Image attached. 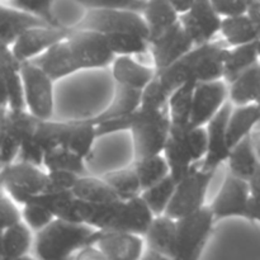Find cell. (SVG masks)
I'll list each match as a JSON object with an SVG mask.
<instances>
[{"label":"cell","instance_id":"cell-33","mask_svg":"<svg viewBox=\"0 0 260 260\" xmlns=\"http://www.w3.org/2000/svg\"><path fill=\"white\" fill-rule=\"evenodd\" d=\"M96 139L98 135L95 127L86 123L84 118L73 119L68 121V132H66L63 147L88 161L90 159Z\"/></svg>","mask_w":260,"mask_h":260},{"label":"cell","instance_id":"cell-20","mask_svg":"<svg viewBox=\"0 0 260 260\" xmlns=\"http://www.w3.org/2000/svg\"><path fill=\"white\" fill-rule=\"evenodd\" d=\"M155 215L151 212L141 197L122 202L119 212L117 215L113 231L134 234L144 238L154 221Z\"/></svg>","mask_w":260,"mask_h":260},{"label":"cell","instance_id":"cell-26","mask_svg":"<svg viewBox=\"0 0 260 260\" xmlns=\"http://www.w3.org/2000/svg\"><path fill=\"white\" fill-rule=\"evenodd\" d=\"M122 201L109 205H96V203L76 202V213L79 222L95 231L112 230L117 215L121 208Z\"/></svg>","mask_w":260,"mask_h":260},{"label":"cell","instance_id":"cell-42","mask_svg":"<svg viewBox=\"0 0 260 260\" xmlns=\"http://www.w3.org/2000/svg\"><path fill=\"white\" fill-rule=\"evenodd\" d=\"M12 7L37 18L45 24L50 27L65 28L61 25L60 20L57 19V15L55 14V3L52 2H41V0H14V2H8Z\"/></svg>","mask_w":260,"mask_h":260},{"label":"cell","instance_id":"cell-51","mask_svg":"<svg viewBox=\"0 0 260 260\" xmlns=\"http://www.w3.org/2000/svg\"><path fill=\"white\" fill-rule=\"evenodd\" d=\"M246 220L250 221V222L260 223V198L251 197L250 203H249Z\"/></svg>","mask_w":260,"mask_h":260},{"label":"cell","instance_id":"cell-28","mask_svg":"<svg viewBox=\"0 0 260 260\" xmlns=\"http://www.w3.org/2000/svg\"><path fill=\"white\" fill-rule=\"evenodd\" d=\"M260 122V107L250 104L245 107H234L228 122V142L230 149L251 136L254 127Z\"/></svg>","mask_w":260,"mask_h":260},{"label":"cell","instance_id":"cell-59","mask_svg":"<svg viewBox=\"0 0 260 260\" xmlns=\"http://www.w3.org/2000/svg\"><path fill=\"white\" fill-rule=\"evenodd\" d=\"M9 260H37L35 258V255H30V254H28V255H24V256H19V258H15V259H9Z\"/></svg>","mask_w":260,"mask_h":260},{"label":"cell","instance_id":"cell-24","mask_svg":"<svg viewBox=\"0 0 260 260\" xmlns=\"http://www.w3.org/2000/svg\"><path fill=\"white\" fill-rule=\"evenodd\" d=\"M38 25L47 24L12 7L9 3H0V41L7 43L8 46L12 47L23 32Z\"/></svg>","mask_w":260,"mask_h":260},{"label":"cell","instance_id":"cell-29","mask_svg":"<svg viewBox=\"0 0 260 260\" xmlns=\"http://www.w3.org/2000/svg\"><path fill=\"white\" fill-rule=\"evenodd\" d=\"M35 244V234L23 222L12 226L0 235V260H9L29 254Z\"/></svg>","mask_w":260,"mask_h":260},{"label":"cell","instance_id":"cell-55","mask_svg":"<svg viewBox=\"0 0 260 260\" xmlns=\"http://www.w3.org/2000/svg\"><path fill=\"white\" fill-rule=\"evenodd\" d=\"M249 184H250V189H251V194H253V197L260 198V165L258 170H256L255 175L253 177V179L249 182Z\"/></svg>","mask_w":260,"mask_h":260},{"label":"cell","instance_id":"cell-52","mask_svg":"<svg viewBox=\"0 0 260 260\" xmlns=\"http://www.w3.org/2000/svg\"><path fill=\"white\" fill-rule=\"evenodd\" d=\"M170 3H172L173 8H174V10L177 12V14L179 15V17H182V15L187 14V13L192 9L194 0H172Z\"/></svg>","mask_w":260,"mask_h":260},{"label":"cell","instance_id":"cell-32","mask_svg":"<svg viewBox=\"0 0 260 260\" xmlns=\"http://www.w3.org/2000/svg\"><path fill=\"white\" fill-rule=\"evenodd\" d=\"M220 33L229 48L240 47L260 41L258 28L248 14L222 19Z\"/></svg>","mask_w":260,"mask_h":260},{"label":"cell","instance_id":"cell-53","mask_svg":"<svg viewBox=\"0 0 260 260\" xmlns=\"http://www.w3.org/2000/svg\"><path fill=\"white\" fill-rule=\"evenodd\" d=\"M0 111H8L7 80L2 73H0Z\"/></svg>","mask_w":260,"mask_h":260},{"label":"cell","instance_id":"cell-49","mask_svg":"<svg viewBox=\"0 0 260 260\" xmlns=\"http://www.w3.org/2000/svg\"><path fill=\"white\" fill-rule=\"evenodd\" d=\"M22 63L17 60L12 47L0 41V73L4 76L20 73Z\"/></svg>","mask_w":260,"mask_h":260},{"label":"cell","instance_id":"cell-36","mask_svg":"<svg viewBox=\"0 0 260 260\" xmlns=\"http://www.w3.org/2000/svg\"><path fill=\"white\" fill-rule=\"evenodd\" d=\"M196 85V83L185 84L177 89L170 96L168 102V112L172 122V129L185 131L189 127Z\"/></svg>","mask_w":260,"mask_h":260},{"label":"cell","instance_id":"cell-3","mask_svg":"<svg viewBox=\"0 0 260 260\" xmlns=\"http://www.w3.org/2000/svg\"><path fill=\"white\" fill-rule=\"evenodd\" d=\"M74 29L93 30L104 36L131 33L149 40V30L142 14L126 9L88 8Z\"/></svg>","mask_w":260,"mask_h":260},{"label":"cell","instance_id":"cell-9","mask_svg":"<svg viewBox=\"0 0 260 260\" xmlns=\"http://www.w3.org/2000/svg\"><path fill=\"white\" fill-rule=\"evenodd\" d=\"M228 53V46L220 42H211L194 47L182 60L192 81L196 84L212 83L223 80Z\"/></svg>","mask_w":260,"mask_h":260},{"label":"cell","instance_id":"cell-15","mask_svg":"<svg viewBox=\"0 0 260 260\" xmlns=\"http://www.w3.org/2000/svg\"><path fill=\"white\" fill-rule=\"evenodd\" d=\"M90 245H95L107 260H141L145 254L144 238L122 231H94Z\"/></svg>","mask_w":260,"mask_h":260},{"label":"cell","instance_id":"cell-16","mask_svg":"<svg viewBox=\"0 0 260 260\" xmlns=\"http://www.w3.org/2000/svg\"><path fill=\"white\" fill-rule=\"evenodd\" d=\"M193 48L194 45L180 23H178L159 38L150 42V53L154 61V69L159 73L170 68L187 56Z\"/></svg>","mask_w":260,"mask_h":260},{"label":"cell","instance_id":"cell-11","mask_svg":"<svg viewBox=\"0 0 260 260\" xmlns=\"http://www.w3.org/2000/svg\"><path fill=\"white\" fill-rule=\"evenodd\" d=\"M38 119L27 111H8L0 136V159L4 167L17 161L23 144L32 136Z\"/></svg>","mask_w":260,"mask_h":260},{"label":"cell","instance_id":"cell-47","mask_svg":"<svg viewBox=\"0 0 260 260\" xmlns=\"http://www.w3.org/2000/svg\"><path fill=\"white\" fill-rule=\"evenodd\" d=\"M213 8L222 19L225 18L240 17L248 14L250 2H239V0H213Z\"/></svg>","mask_w":260,"mask_h":260},{"label":"cell","instance_id":"cell-18","mask_svg":"<svg viewBox=\"0 0 260 260\" xmlns=\"http://www.w3.org/2000/svg\"><path fill=\"white\" fill-rule=\"evenodd\" d=\"M30 62L40 68L53 83L80 71L75 56L66 40L56 43L43 55Z\"/></svg>","mask_w":260,"mask_h":260},{"label":"cell","instance_id":"cell-46","mask_svg":"<svg viewBox=\"0 0 260 260\" xmlns=\"http://www.w3.org/2000/svg\"><path fill=\"white\" fill-rule=\"evenodd\" d=\"M19 222H22V212L19 206L5 193H2L0 194V235Z\"/></svg>","mask_w":260,"mask_h":260},{"label":"cell","instance_id":"cell-43","mask_svg":"<svg viewBox=\"0 0 260 260\" xmlns=\"http://www.w3.org/2000/svg\"><path fill=\"white\" fill-rule=\"evenodd\" d=\"M20 212H22V222L25 223L27 228L35 235L40 231L45 230L50 223H52L56 220L55 216L47 208H45L35 201H30V202L22 206Z\"/></svg>","mask_w":260,"mask_h":260},{"label":"cell","instance_id":"cell-7","mask_svg":"<svg viewBox=\"0 0 260 260\" xmlns=\"http://www.w3.org/2000/svg\"><path fill=\"white\" fill-rule=\"evenodd\" d=\"M20 76L24 90L25 111L38 121H52L55 112V83L32 62L22 63Z\"/></svg>","mask_w":260,"mask_h":260},{"label":"cell","instance_id":"cell-22","mask_svg":"<svg viewBox=\"0 0 260 260\" xmlns=\"http://www.w3.org/2000/svg\"><path fill=\"white\" fill-rule=\"evenodd\" d=\"M141 107V91L116 86L114 96L109 106L96 116L84 118L86 123L96 127L104 122L116 121L135 113Z\"/></svg>","mask_w":260,"mask_h":260},{"label":"cell","instance_id":"cell-25","mask_svg":"<svg viewBox=\"0 0 260 260\" xmlns=\"http://www.w3.org/2000/svg\"><path fill=\"white\" fill-rule=\"evenodd\" d=\"M142 17L149 30V42H152L179 23V15L167 0H150L145 4Z\"/></svg>","mask_w":260,"mask_h":260},{"label":"cell","instance_id":"cell-35","mask_svg":"<svg viewBox=\"0 0 260 260\" xmlns=\"http://www.w3.org/2000/svg\"><path fill=\"white\" fill-rule=\"evenodd\" d=\"M42 167L47 173H70L78 177L89 175L86 160L63 146L48 150L43 156Z\"/></svg>","mask_w":260,"mask_h":260},{"label":"cell","instance_id":"cell-4","mask_svg":"<svg viewBox=\"0 0 260 260\" xmlns=\"http://www.w3.org/2000/svg\"><path fill=\"white\" fill-rule=\"evenodd\" d=\"M210 206L177 221L174 260H200L215 226Z\"/></svg>","mask_w":260,"mask_h":260},{"label":"cell","instance_id":"cell-6","mask_svg":"<svg viewBox=\"0 0 260 260\" xmlns=\"http://www.w3.org/2000/svg\"><path fill=\"white\" fill-rule=\"evenodd\" d=\"M201 164L196 165L192 172L177 184L172 202L165 213L168 217L178 221L198 212L207 206V190L215 173L205 170Z\"/></svg>","mask_w":260,"mask_h":260},{"label":"cell","instance_id":"cell-44","mask_svg":"<svg viewBox=\"0 0 260 260\" xmlns=\"http://www.w3.org/2000/svg\"><path fill=\"white\" fill-rule=\"evenodd\" d=\"M170 99V94L160 84V81L155 75L154 80L144 89L141 93V108L150 109V111H161L168 108V102Z\"/></svg>","mask_w":260,"mask_h":260},{"label":"cell","instance_id":"cell-45","mask_svg":"<svg viewBox=\"0 0 260 260\" xmlns=\"http://www.w3.org/2000/svg\"><path fill=\"white\" fill-rule=\"evenodd\" d=\"M185 141H187L188 149H189L196 164L203 162L208 150V139L206 127L188 128L185 131Z\"/></svg>","mask_w":260,"mask_h":260},{"label":"cell","instance_id":"cell-34","mask_svg":"<svg viewBox=\"0 0 260 260\" xmlns=\"http://www.w3.org/2000/svg\"><path fill=\"white\" fill-rule=\"evenodd\" d=\"M73 194L78 201L86 203L109 205L119 202L116 193L103 178L91 175L79 178L73 188Z\"/></svg>","mask_w":260,"mask_h":260},{"label":"cell","instance_id":"cell-12","mask_svg":"<svg viewBox=\"0 0 260 260\" xmlns=\"http://www.w3.org/2000/svg\"><path fill=\"white\" fill-rule=\"evenodd\" d=\"M179 23L194 47H198L213 42L221 30L222 18L215 10L212 2L194 0L192 9L179 17Z\"/></svg>","mask_w":260,"mask_h":260},{"label":"cell","instance_id":"cell-1","mask_svg":"<svg viewBox=\"0 0 260 260\" xmlns=\"http://www.w3.org/2000/svg\"><path fill=\"white\" fill-rule=\"evenodd\" d=\"M96 129L99 137L114 132H131L135 160H139L162 155L172 134V122L168 108L150 111L140 107L135 113L116 121L104 122L96 126Z\"/></svg>","mask_w":260,"mask_h":260},{"label":"cell","instance_id":"cell-58","mask_svg":"<svg viewBox=\"0 0 260 260\" xmlns=\"http://www.w3.org/2000/svg\"><path fill=\"white\" fill-rule=\"evenodd\" d=\"M8 111H0V136H2L3 132V127H4V122H5V116H7Z\"/></svg>","mask_w":260,"mask_h":260},{"label":"cell","instance_id":"cell-21","mask_svg":"<svg viewBox=\"0 0 260 260\" xmlns=\"http://www.w3.org/2000/svg\"><path fill=\"white\" fill-rule=\"evenodd\" d=\"M185 131L172 129V134L162 152V156L165 157L169 167L170 177L177 183L184 179L192 172L193 168L198 165L194 162L192 154L188 149L187 141H185Z\"/></svg>","mask_w":260,"mask_h":260},{"label":"cell","instance_id":"cell-19","mask_svg":"<svg viewBox=\"0 0 260 260\" xmlns=\"http://www.w3.org/2000/svg\"><path fill=\"white\" fill-rule=\"evenodd\" d=\"M111 68L112 78L116 86L141 93L156 75V70L154 68L144 65L134 57H116Z\"/></svg>","mask_w":260,"mask_h":260},{"label":"cell","instance_id":"cell-57","mask_svg":"<svg viewBox=\"0 0 260 260\" xmlns=\"http://www.w3.org/2000/svg\"><path fill=\"white\" fill-rule=\"evenodd\" d=\"M251 142H253L254 150H255L256 156H258L260 161V131L253 132V134H251Z\"/></svg>","mask_w":260,"mask_h":260},{"label":"cell","instance_id":"cell-30","mask_svg":"<svg viewBox=\"0 0 260 260\" xmlns=\"http://www.w3.org/2000/svg\"><path fill=\"white\" fill-rule=\"evenodd\" d=\"M259 165L260 161L254 150L251 136L246 137L231 149L230 156L228 159V167L229 173L234 177L249 183L255 175Z\"/></svg>","mask_w":260,"mask_h":260},{"label":"cell","instance_id":"cell-10","mask_svg":"<svg viewBox=\"0 0 260 260\" xmlns=\"http://www.w3.org/2000/svg\"><path fill=\"white\" fill-rule=\"evenodd\" d=\"M251 197L253 194L250 184L228 173L215 200L208 206L216 221L231 217H241L246 220Z\"/></svg>","mask_w":260,"mask_h":260},{"label":"cell","instance_id":"cell-41","mask_svg":"<svg viewBox=\"0 0 260 260\" xmlns=\"http://www.w3.org/2000/svg\"><path fill=\"white\" fill-rule=\"evenodd\" d=\"M109 48L116 57H134L150 51V42L142 36L131 33L106 36Z\"/></svg>","mask_w":260,"mask_h":260},{"label":"cell","instance_id":"cell-40","mask_svg":"<svg viewBox=\"0 0 260 260\" xmlns=\"http://www.w3.org/2000/svg\"><path fill=\"white\" fill-rule=\"evenodd\" d=\"M177 184L178 183L172 177H168L162 182L157 183L142 192L141 198L154 213L155 217L167 213L168 207H169L175 189H177Z\"/></svg>","mask_w":260,"mask_h":260},{"label":"cell","instance_id":"cell-39","mask_svg":"<svg viewBox=\"0 0 260 260\" xmlns=\"http://www.w3.org/2000/svg\"><path fill=\"white\" fill-rule=\"evenodd\" d=\"M132 167L141 183L142 192L170 177L169 167L162 155L134 160Z\"/></svg>","mask_w":260,"mask_h":260},{"label":"cell","instance_id":"cell-48","mask_svg":"<svg viewBox=\"0 0 260 260\" xmlns=\"http://www.w3.org/2000/svg\"><path fill=\"white\" fill-rule=\"evenodd\" d=\"M79 178L80 177L70 173H48V184L45 193L73 192Z\"/></svg>","mask_w":260,"mask_h":260},{"label":"cell","instance_id":"cell-60","mask_svg":"<svg viewBox=\"0 0 260 260\" xmlns=\"http://www.w3.org/2000/svg\"><path fill=\"white\" fill-rule=\"evenodd\" d=\"M4 169V165H3V162H2V159H0V173H2V170Z\"/></svg>","mask_w":260,"mask_h":260},{"label":"cell","instance_id":"cell-56","mask_svg":"<svg viewBox=\"0 0 260 260\" xmlns=\"http://www.w3.org/2000/svg\"><path fill=\"white\" fill-rule=\"evenodd\" d=\"M141 260H173V259L167 258V256L164 255H160V254L155 253V251L147 250L146 253L144 254V256H142Z\"/></svg>","mask_w":260,"mask_h":260},{"label":"cell","instance_id":"cell-54","mask_svg":"<svg viewBox=\"0 0 260 260\" xmlns=\"http://www.w3.org/2000/svg\"><path fill=\"white\" fill-rule=\"evenodd\" d=\"M248 15L255 23L260 36V2H250V8H249Z\"/></svg>","mask_w":260,"mask_h":260},{"label":"cell","instance_id":"cell-5","mask_svg":"<svg viewBox=\"0 0 260 260\" xmlns=\"http://www.w3.org/2000/svg\"><path fill=\"white\" fill-rule=\"evenodd\" d=\"M3 192L18 206H24L47 189L48 173L45 169L25 162L15 161L0 173Z\"/></svg>","mask_w":260,"mask_h":260},{"label":"cell","instance_id":"cell-27","mask_svg":"<svg viewBox=\"0 0 260 260\" xmlns=\"http://www.w3.org/2000/svg\"><path fill=\"white\" fill-rule=\"evenodd\" d=\"M228 85L229 102L234 107L258 104L260 99V62Z\"/></svg>","mask_w":260,"mask_h":260},{"label":"cell","instance_id":"cell-17","mask_svg":"<svg viewBox=\"0 0 260 260\" xmlns=\"http://www.w3.org/2000/svg\"><path fill=\"white\" fill-rule=\"evenodd\" d=\"M234 106L228 102L220 113L206 126L208 139V150L201 167L207 172L216 173L221 164L228 162L230 156V146L228 142V122Z\"/></svg>","mask_w":260,"mask_h":260},{"label":"cell","instance_id":"cell-37","mask_svg":"<svg viewBox=\"0 0 260 260\" xmlns=\"http://www.w3.org/2000/svg\"><path fill=\"white\" fill-rule=\"evenodd\" d=\"M103 178L109 187L113 189L119 201L126 202L134 198L141 197L142 187L140 183L139 177L135 172L134 167L123 168V169L113 170V172L107 173Z\"/></svg>","mask_w":260,"mask_h":260},{"label":"cell","instance_id":"cell-2","mask_svg":"<svg viewBox=\"0 0 260 260\" xmlns=\"http://www.w3.org/2000/svg\"><path fill=\"white\" fill-rule=\"evenodd\" d=\"M93 229L78 222L55 220L35 235L33 253L37 260H73L90 245Z\"/></svg>","mask_w":260,"mask_h":260},{"label":"cell","instance_id":"cell-38","mask_svg":"<svg viewBox=\"0 0 260 260\" xmlns=\"http://www.w3.org/2000/svg\"><path fill=\"white\" fill-rule=\"evenodd\" d=\"M35 202L40 203L45 208H47L56 220L69 221V222H79L78 213H76V200L73 192L63 193H43L36 197Z\"/></svg>","mask_w":260,"mask_h":260},{"label":"cell","instance_id":"cell-61","mask_svg":"<svg viewBox=\"0 0 260 260\" xmlns=\"http://www.w3.org/2000/svg\"><path fill=\"white\" fill-rule=\"evenodd\" d=\"M2 193H4V192H3V188H2V183H0V194H2Z\"/></svg>","mask_w":260,"mask_h":260},{"label":"cell","instance_id":"cell-8","mask_svg":"<svg viewBox=\"0 0 260 260\" xmlns=\"http://www.w3.org/2000/svg\"><path fill=\"white\" fill-rule=\"evenodd\" d=\"M66 41L70 45L80 71L108 68L116 58L109 48L106 36L98 32L71 28Z\"/></svg>","mask_w":260,"mask_h":260},{"label":"cell","instance_id":"cell-23","mask_svg":"<svg viewBox=\"0 0 260 260\" xmlns=\"http://www.w3.org/2000/svg\"><path fill=\"white\" fill-rule=\"evenodd\" d=\"M149 250L174 260L177 221L167 215L156 216L144 236Z\"/></svg>","mask_w":260,"mask_h":260},{"label":"cell","instance_id":"cell-50","mask_svg":"<svg viewBox=\"0 0 260 260\" xmlns=\"http://www.w3.org/2000/svg\"><path fill=\"white\" fill-rule=\"evenodd\" d=\"M73 260H107V258L95 245H88L81 249Z\"/></svg>","mask_w":260,"mask_h":260},{"label":"cell","instance_id":"cell-31","mask_svg":"<svg viewBox=\"0 0 260 260\" xmlns=\"http://www.w3.org/2000/svg\"><path fill=\"white\" fill-rule=\"evenodd\" d=\"M260 62V41L240 46V47L229 48L228 57L225 62L223 81L233 83L241 74L248 71L256 63Z\"/></svg>","mask_w":260,"mask_h":260},{"label":"cell","instance_id":"cell-13","mask_svg":"<svg viewBox=\"0 0 260 260\" xmlns=\"http://www.w3.org/2000/svg\"><path fill=\"white\" fill-rule=\"evenodd\" d=\"M229 102V85L223 80L196 85L188 128L206 127Z\"/></svg>","mask_w":260,"mask_h":260},{"label":"cell","instance_id":"cell-14","mask_svg":"<svg viewBox=\"0 0 260 260\" xmlns=\"http://www.w3.org/2000/svg\"><path fill=\"white\" fill-rule=\"evenodd\" d=\"M70 30L71 28H56L48 25L29 28L17 38L12 46V51L20 63L30 62L56 43L65 41Z\"/></svg>","mask_w":260,"mask_h":260}]
</instances>
